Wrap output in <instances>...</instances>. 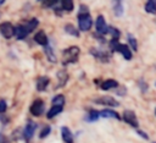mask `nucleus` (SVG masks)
I'll return each mask as SVG.
<instances>
[{
  "mask_svg": "<svg viewBox=\"0 0 156 143\" xmlns=\"http://www.w3.org/2000/svg\"><path fill=\"white\" fill-rule=\"evenodd\" d=\"M154 143H156V142H154Z\"/></svg>",
  "mask_w": 156,
  "mask_h": 143,
  "instance_id": "obj_36",
  "label": "nucleus"
},
{
  "mask_svg": "<svg viewBox=\"0 0 156 143\" xmlns=\"http://www.w3.org/2000/svg\"><path fill=\"white\" fill-rule=\"evenodd\" d=\"M90 54H91L94 57H96L99 61H101V62H107V61H110V54L106 53V51L102 50V49L91 48V49H90Z\"/></svg>",
  "mask_w": 156,
  "mask_h": 143,
  "instance_id": "obj_9",
  "label": "nucleus"
},
{
  "mask_svg": "<svg viewBox=\"0 0 156 143\" xmlns=\"http://www.w3.org/2000/svg\"><path fill=\"white\" fill-rule=\"evenodd\" d=\"M79 53H80V49L77 45H72V46L66 48L62 51V65L63 66H67L69 64L77 62L78 56H79Z\"/></svg>",
  "mask_w": 156,
  "mask_h": 143,
  "instance_id": "obj_2",
  "label": "nucleus"
},
{
  "mask_svg": "<svg viewBox=\"0 0 156 143\" xmlns=\"http://www.w3.org/2000/svg\"><path fill=\"white\" fill-rule=\"evenodd\" d=\"M100 117H105V119H108V117H113L116 120H122V117L119 116L118 112H116L115 110L112 109H104L100 111Z\"/></svg>",
  "mask_w": 156,
  "mask_h": 143,
  "instance_id": "obj_14",
  "label": "nucleus"
},
{
  "mask_svg": "<svg viewBox=\"0 0 156 143\" xmlns=\"http://www.w3.org/2000/svg\"><path fill=\"white\" fill-rule=\"evenodd\" d=\"M110 50L113 53V51H117L118 50V46H119V43H118V39H111L110 40Z\"/></svg>",
  "mask_w": 156,
  "mask_h": 143,
  "instance_id": "obj_31",
  "label": "nucleus"
},
{
  "mask_svg": "<svg viewBox=\"0 0 156 143\" xmlns=\"http://www.w3.org/2000/svg\"><path fill=\"white\" fill-rule=\"evenodd\" d=\"M99 117H100V111H98V110H95V109L89 110V112L85 115V120H87L88 122H94V121H96Z\"/></svg>",
  "mask_w": 156,
  "mask_h": 143,
  "instance_id": "obj_22",
  "label": "nucleus"
},
{
  "mask_svg": "<svg viewBox=\"0 0 156 143\" xmlns=\"http://www.w3.org/2000/svg\"><path fill=\"white\" fill-rule=\"evenodd\" d=\"M4 141H5L4 136H2V134H0V143H4Z\"/></svg>",
  "mask_w": 156,
  "mask_h": 143,
  "instance_id": "obj_34",
  "label": "nucleus"
},
{
  "mask_svg": "<svg viewBox=\"0 0 156 143\" xmlns=\"http://www.w3.org/2000/svg\"><path fill=\"white\" fill-rule=\"evenodd\" d=\"M50 132H51V127L49 126V125H45L43 128H41V131H40V133H39V138H45V137H48L49 134H50Z\"/></svg>",
  "mask_w": 156,
  "mask_h": 143,
  "instance_id": "obj_28",
  "label": "nucleus"
},
{
  "mask_svg": "<svg viewBox=\"0 0 156 143\" xmlns=\"http://www.w3.org/2000/svg\"><path fill=\"white\" fill-rule=\"evenodd\" d=\"M35 130H37V123L34 121H32V120H28L27 123H26V126H24V128H23V138L27 142L30 141L32 137L34 136Z\"/></svg>",
  "mask_w": 156,
  "mask_h": 143,
  "instance_id": "obj_7",
  "label": "nucleus"
},
{
  "mask_svg": "<svg viewBox=\"0 0 156 143\" xmlns=\"http://www.w3.org/2000/svg\"><path fill=\"white\" fill-rule=\"evenodd\" d=\"M95 27H96V33L100 34L101 37L105 35L106 33H108V26L104 18V16H98L96 18V22H95Z\"/></svg>",
  "mask_w": 156,
  "mask_h": 143,
  "instance_id": "obj_8",
  "label": "nucleus"
},
{
  "mask_svg": "<svg viewBox=\"0 0 156 143\" xmlns=\"http://www.w3.org/2000/svg\"><path fill=\"white\" fill-rule=\"evenodd\" d=\"M58 2H60V0H44L43 6L51 7V9H57V4Z\"/></svg>",
  "mask_w": 156,
  "mask_h": 143,
  "instance_id": "obj_29",
  "label": "nucleus"
},
{
  "mask_svg": "<svg viewBox=\"0 0 156 143\" xmlns=\"http://www.w3.org/2000/svg\"><path fill=\"white\" fill-rule=\"evenodd\" d=\"M117 87H118V82L116 79H105L100 84V89H102V90H110V89H113Z\"/></svg>",
  "mask_w": 156,
  "mask_h": 143,
  "instance_id": "obj_15",
  "label": "nucleus"
},
{
  "mask_svg": "<svg viewBox=\"0 0 156 143\" xmlns=\"http://www.w3.org/2000/svg\"><path fill=\"white\" fill-rule=\"evenodd\" d=\"M93 24V18L89 13L88 6L87 5H80L79 6V12H78V29L82 32H87L91 28Z\"/></svg>",
  "mask_w": 156,
  "mask_h": 143,
  "instance_id": "obj_1",
  "label": "nucleus"
},
{
  "mask_svg": "<svg viewBox=\"0 0 156 143\" xmlns=\"http://www.w3.org/2000/svg\"><path fill=\"white\" fill-rule=\"evenodd\" d=\"M34 42L35 43H38L39 45H41V46H46L48 44H49V38H48V35H46V33L44 32V31H39V32H37L35 34H34Z\"/></svg>",
  "mask_w": 156,
  "mask_h": 143,
  "instance_id": "obj_10",
  "label": "nucleus"
},
{
  "mask_svg": "<svg viewBox=\"0 0 156 143\" xmlns=\"http://www.w3.org/2000/svg\"><path fill=\"white\" fill-rule=\"evenodd\" d=\"M38 20L35 18V17H33V18H30V20H28V21H26L24 23H22L23 24V27H24V29L28 32V34L30 33V32H33L34 31V28L38 26Z\"/></svg>",
  "mask_w": 156,
  "mask_h": 143,
  "instance_id": "obj_19",
  "label": "nucleus"
},
{
  "mask_svg": "<svg viewBox=\"0 0 156 143\" xmlns=\"http://www.w3.org/2000/svg\"><path fill=\"white\" fill-rule=\"evenodd\" d=\"M65 32L67 33V34H69V35H73V37H79V31L72 24V23H67L66 26H65Z\"/></svg>",
  "mask_w": 156,
  "mask_h": 143,
  "instance_id": "obj_24",
  "label": "nucleus"
},
{
  "mask_svg": "<svg viewBox=\"0 0 156 143\" xmlns=\"http://www.w3.org/2000/svg\"><path fill=\"white\" fill-rule=\"evenodd\" d=\"M60 4H61V10H63V11H68L69 12L74 7L73 0H60Z\"/></svg>",
  "mask_w": 156,
  "mask_h": 143,
  "instance_id": "obj_25",
  "label": "nucleus"
},
{
  "mask_svg": "<svg viewBox=\"0 0 156 143\" xmlns=\"http://www.w3.org/2000/svg\"><path fill=\"white\" fill-rule=\"evenodd\" d=\"M117 51H119L126 60H130L132 59V50H130L129 45H127V44H119Z\"/></svg>",
  "mask_w": 156,
  "mask_h": 143,
  "instance_id": "obj_18",
  "label": "nucleus"
},
{
  "mask_svg": "<svg viewBox=\"0 0 156 143\" xmlns=\"http://www.w3.org/2000/svg\"><path fill=\"white\" fill-rule=\"evenodd\" d=\"M44 51H45L46 57H48V60H49L50 62H56V61H57L56 55H55V53H54V49L51 48L50 44H48L46 46H44Z\"/></svg>",
  "mask_w": 156,
  "mask_h": 143,
  "instance_id": "obj_21",
  "label": "nucleus"
},
{
  "mask_svg": "<svg viewBox=\"0 0 156 143\" xmlns=\"http://www.w3.org/2000/svg\"><path fill=\"white\" fill-rule=\"evenodd\" d=\"M6 109H7V104H6V101H5V100H0V114L5 112Z\"/></svg>",
  "mask_w": 156,
  "mask_h": 143,
  "instance_id": "obj_32",
  "label": "nucleus"
},
{
  "mask_svg": "<svg viewBox=\"0 0 156 143\" xmlns=\"http://www.w3.org/2000/svg\"><path fill=\"white\" fill-rule=\"evenodd\" d=\"M138 133H139L140 136H143V137H144L145 139H147V138H149V137H147V134H146L145 132H143V131H140V130H138Z\"/></svg>",
  "mask_w": 156,
  "mask_h": 143,
  "instance_id": "obj_33",
  "label": "nucleus"
},
{
  "mask_svg": "<svg viewBox=\"0 0 156 143\" xmlns=\"http://www.w3.org/2000/svg\"><path fill=\"white\" fill-rule=\"evenodd\" d=\"M94 103L95 104H99V105H104V106H112V108L119 106V103L113 97H110V95L99 97V98L94 99Z\"/></svg>",
  "mask_w": 156,
  "mask_h": 143,
  "instance_id": "obj_5",
  "label": "nucleus"
},
{
  "mask_svg": "<svg viewBox=\"0 0 156 143\" xmlns=\"http://www.w3.org/2000/svg\"><path fill=\"white\" fill-rule=\"evenodd\" d=\"M4 2H5V0H0V5H2Z\"/></svg>",
  "mask_w": 156,
  "mask_h": 143,
  "instance_id": "obj_35",
  "label": "nucleus"
},
{
  "mask_svg": "<svg viewBox=\"0 0 156 143\" xmlns=\"http://www.w3.org/2000/svg\"><path fill=\"white\" fill-rule=\"evenodd\" d=\"M145 11L151 15H156V0H147L145 4Z\"/></svg>",
  "mask_w": 156,
  "mask_h": 143,
  "instance_id": "obj_23",
  "label": "nucleus"
},
{
  "mask_svg": "<svg viewBox=\"0 0 156 143\" xmlns=\"http://www.w3.org/2000/svg\"><path fill=\"white\" fill-rule=\"evenodd\" d=\"M127 39H128L129 48H132L134 51H136V50H138V43H136V39H135L132 34H128V35H127Z\"/></svg>",
  "mask_w": 156,
  "mask_h": 143,
  "instance_id": "obj_27",
  "label": "nucleus"
},
{
  "mask_svg": "<svg viewBox=\"0 0 156 143\" xmlns=\"http://www.w3.org/2000/svg\"><path fill=\"white\" fill-rule=\"evenodd\" d=\"M57 79H58V83L56 88H62L68 81V73L66 72V70H61L57 72Z\"/></svg>",
  "mask_w": 156,
  "mask_h": 143,
  "instance_id": "obj_17",
  "label": "nucleus"
},
{
  "mask_svg": "<svg viewBox=\"0 0 156 143\" xmlns=\"http://www.w3.org/2000/svg\"><path fill=\"white\" fill-rule=\"evenodd\" d=\"M112 10L116 17H121L123 15V0H111Z\"/></svg>",
  "mask_w": 156,
  "mask_h": 143,
  "instance_id": "obj_13",
  "label": "nucleus"
},
{
  "mask_svg": "<svg viewBox=\"0 0 156 143\" xmlns=\"http://www.w3.org/2000/svg\"><path fill=\"white\" fill-rule=\"evenodd\" d=\"M51 104L52 105H61V106H63L65 105V95H62V94L55 95L52 98V100H51Z\"/></svg>",
  "mask_w": 156,
  "mask_h": 143,
  "instance_id": "obj_26",
  "label": "nucleus"
},
{
  "mask_svg": "<svg viewBox=\"0 0 156 143\" xmlns=\"http://www.w3.org/2000/svg\"><path fill=\"white\" fill-rule=\"evenodd\" d=\"M27 35H28V32L24 29V27H23L22 23L18 24V26H15V37H16V39L22 40V39H24Z\"/></svg>",
  "mask_w": 156,
  "mask_h": 143,
  "instance_id": "obj_16",
  "label": "nucleus"
},
{
  "mask_svg": "<svg viewBox=\"0 0 156 143\" xmlns=\"http://www.w3.org/2000/svg\"><path fill=\"white\" fill-rule=\"evenodd\" d=\"M44 110H45V104H44V101H43L41 99H35V100L32 103L30 108H29L30 114H32L33 116H37V117L41 116V115L44 114Z\"/></svg>",
  "mask_w": 156,
  "mask_h": 143,
  "instance_id": "obj_3",
  "label": "nucleus"
},
{
  "mask_svg": "<svg viewBox=\"0 0 156 143\" xmlns=\"http://www.w3.org/2000/svg\"><path fill=\"white\" fill-rule=\"evenodd\" d=\"M61 138L65 143H73L74 138H73V133L71 132V130L67 126H62L61 127Z\"/></svg>",
  "mask_w": 156,
  "mask_h": 143,
  "instance_id": "obj_11",
  "label": "nucleus"
},
{
  "mask_svg": "<svg viewBox=\"0 0 156 143\" xmlns=\"http://www.w3.org/2000/svg\"><path fill=\"white\" fill-rule=\"evenodd\" d=\"M122 119L124 120V122H127L129 126L134 127V128H138L139 127V122H138V119H136V115L134 111L132 110H126L122 115Z\"/></svg>",
  "mask_w": 156,
  "mask_h": 143,
  "instance_id": "obj_6",
  "label": "nucleus"
},
{
  "mask_svg": "<svg viewBox=\"0 0 156 143\" xmlns=\"http://www.w3.org/2000/svg\"><path fill=\"white\" fill-rule=\"evenodd\" d=\"M0 33L4 38L11 39L15 37V26L11 22H2L0 23Z\"/></svg>",
  "mask_w": 156,
  "mask_h": 143,
  "instance_id": "obj_4",
  "label": "nucleus"
},
{
  "mask_svg": "<svg viewBox=\"0 0 156 143\" xmlns=\"http://www.w3.org/2000/svg\"><path fill=\"white\" fill-rule=\"evenodd\" d=\"M62 110H63V106H61V105H51L50 110L46 114V117L48 119H52L56 115H58L60 112H62Z\"/></svg>",
  "mask_w": 156,
  "mask_h": 143,
  "instance_id": "obj_20",
  "label": "nucleus"
},
{
  "mask_svg": "<svg viewBox=\"0 0 156 143\" xmlns=\"http://www.w3.org/2000/svg\"><path fill=\"white\" fill-rule=\"evenodd\" d=\"M108 33L112 35V39H118L121 35V32L116 27H108Z\"/></svg>",
  "mask_w": 156,
  "mask_h": 143,
  "instance_id": "obj_30",
  "label": "nucleus"
},
{
  "mask_svg": "<svg viewBox=\"0 0 156 143\" xmlns=\"http://www.w3.org/2000/svg\"><path fill=\"white\" fill-rule=\"evenodd\" d=\"M50 83V78L48 76H40L37 78V90L38 92H43L46 89V87Z\"/></svg>",
  "mask_w": 156,
  "mask_h": 143,
  "instance_id": "obj_12",
  "label": "nucleus"
}]
</instances>
